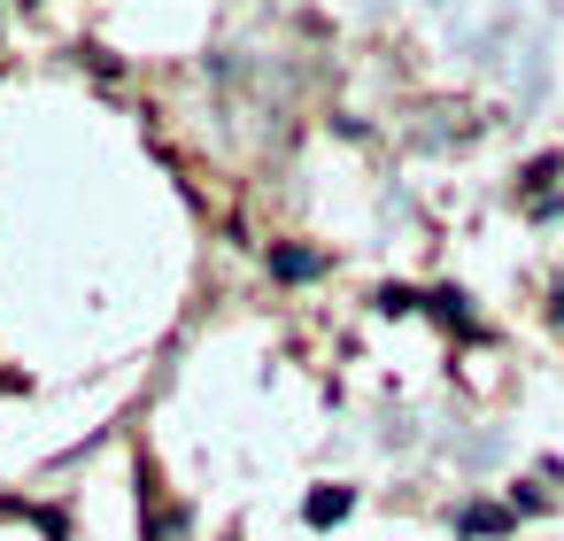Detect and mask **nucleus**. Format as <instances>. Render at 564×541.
Returning <instances> with one entry per match:
<instances>
[{
    "label": "nucleus",
    "mask_w": 564,
    "mask_h": 541,
    "mask_svg": "<svg viewBox=\"0 0 564 541\" xmlns=\"http://www.w3.org/2000/svg\"><path fill=\"white\" fill-rule=\"evenodd\" d=\"M148 541H186V510H171V502L148 495Z\"/></svg>",
    "instance_id": "4"
},
{
    "label": "nucleus",
    "mask_w": 564,
    "mask_h": 541,
    "mask_svg": "<svg viewBox=\"0 0 564 541\" xmlns=\"http://www.w3.org/2000/svg\"><path fill=\"white\" fill-rule=\"evenodd\" d=\"M425 310H433V317H441L456 340H479V317L464 310V294H456V286H433V294H425Z\"/></svg>",
    "instance_id": "1"
},
{
    "label": "nucleus",
    "mask_w": 564,
    "mask_h": 541,
    "mask_svg": "<svg viewBox=\"0 0 564 541\" xmlns=\"http://www.w3.org/2000/svg\"><path fill=\"white\" fill-rule=\"evenodd\" d=\"M348 502H356V487H317V495L302 502V518H310V526H340Z\"/></svg>",
    "instance_id": "2"
},
{
    "label": "nucleus",
    "mask_w": 564,
    "mask_h": 541,
    "mask_svg": "<svg viewBox=\"0 0 564 541\" xmlns=\"http://www.w3.org/2000/svg\"><path fill=\"white\" fill-rule=\"evenodd\" d=\"M456 526H464V533L479 541V533H502V526H510V510H495V502H471V510H464Z\"/></svg>",
    "instance_id": "5"
},
{
    "label": "nucleus",
    "mask_w": 564,
    "mask_h": 541,
    "mask_svg": "<svg viewBox=\"0 0 564 541\" xmlns=\"http://www.w3.org/2000/svg\"><path fill=\"white\" fill-rule=\"evenodd\" d=\"M271 271H279V279H317L325 256H310V248H271Z\"/></svg>",
    "instance_id": "3"
}]
</instances>
